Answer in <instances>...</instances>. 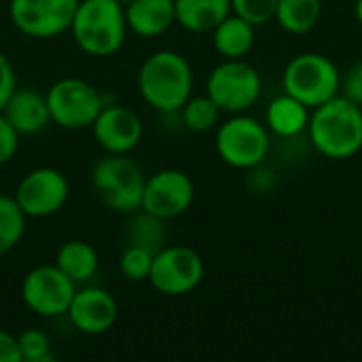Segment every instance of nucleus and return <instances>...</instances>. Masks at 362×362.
Wrapping results in <instances>:
<instances>
[{
	"mask_svg": "<svg viewBox=\"0 0 362 362\" xmlns=\"http://www.w3.org/2000/svg\"><path fill=\"white\" fill-rule=\"evenodd\" d=\"M140 98L159 115H176L193 95V68L189 59L172 49L151 53L136 76Z\"/></svg>",
	"mask_w": 362,
	"mask_h": 362,
	"instance_id": "nucleus-1",
	"label": "nucleus"
},
{
	"mask_svg": "<svg viewBox=\"0 0 362 362\" xmlns=\"http://www.w3.org/2000/svg\"><path fill=\"white\" fill-rule=\"evenodd\" d=\"M308 134L322 157L352 159L362 151V106L344 95L331 98L312 110Z\"/></svg>",
	"mask_w": 362,
	"mask_h": 362,
	"instance_id": "nucleus-2",
	"label": "nucleus"
},
{
	"mask_svg": "<svg viewBox=\"0 0 362 362\" xmlns=\"http://www.w3.org/2000/svg\"><path fill=\"white\" fill-rule=\"evenodd\" d=\"M68 32L85 55L110 57L129 32L125 8L117 0H78Z\"/></svg>",
	"mask_w": 362,
	"mask_h": 362,
	"instance_id": "nucleus-3",
	"label": "nucleus"
},
{
	"mask_svg": "<svg viewBox=\"0 0 362 362\" xmlns=\"http://www.w3.org/2000/svg\"><path fill=\"white\" fill-rule=\"evenodd\" d=\"M146 174L129 155L106 153L91 168V187L95 197L112 212L132 214L142 204Z\"/></svg>",
	"mask_w": 362,
	"mask_h": 362,
	"instance_id": "nucleus-4",
	"label": "nucleus"
},
{
	"mask_svg": "<svg viewBox=\"0 0 362 362\" xmlns=\"http://www.w3.org/2000/svg\"><path fill=\"white\" fill-rule=\"evenodd\" d=\"M341 72L331 57L308 51L295 55L282 72V89L310 110L339 95Z\"/></svg>",
	"mask_w": 362,
	"mask_h": 362,
	"instance_id": "nucleus-5",
	"label": "nucleus"
},
{
	"mask_svg": "<svg viewBox=\"0 0 362 362\" xmlns=\"http://www.w3.org/2000/svg\"><path fill=\"white\" fill-rule=\"evenodd\" d=\"M214 146L221 161L229 168L255 170L267 159L272 146L269 129L246 112L229 115V119L216 125Z\"/></svg>",
	"mask_w": 362,
	"mask_h": 362,
	"instance_id": "nucleus-6",
	"label": "nucleus"
},
{
	"mask_svg": "<svg viewBox=\"0 0 362 362\" xmlns=\"http://www.w3.org/2000/svg\"><path fill=\"white\" fill-rule=\"evenodd\" d=\"M45 98L51 123L68 132L89 129L98 112L106 104V95L89 81L78 76H66L55 81L45 91Z\"/></svg>",
	"mask_w": 362,
	"mask_h": 362,
	"instance_id": "nucleus-7",
	"label": "nucleus"
},
{
	"mask_svg": "<svg viewBox=\"0 0 362 362\" xmlns=\"http://www.w3.org/2000/svg\"><path fill=\"white\" fill-rule=\"evenodd\" d=\"M263 91L259 70L246 59H223L212 68L206 81V93L227 115L246 112L257 104Z\"/></svg>",
	"mask_w": 362,
	"mask_h": 362,
	"instance_id": "nucleus-8",
	"label": "nucleus"
},
{
	"mask_svg": "<svg viewBox=\"0 0 362 362\" xmlns=\"http://www.w3.org/2000/svg\"><path fill=\"white\" fill-rule=\"evenodd\" d=\"M204 276L206 263L197 250L180 244H165L153 257L148 282L165 297H182L193 293L204 282Z\"/></svg>",
	"mask_w": 362,
	"mask_h": 362,
	"instance_id": "nucleus-9",
	"label": "nucleus"
},
{
	"mask_svg": "<svg viewBox=\"0 0 362 362\" xmlns=\"http://www.w3.org/2000/svg\"><path fill=\"white\" fill-rule=\"evenodd\" d=\"M76 288L78 286L62 274L55 263L36 265L21 280V301L40 318H59L66 316Z\"/></svg>",
	"mask_w": 362,
	"mask_h": 362,
	"instance_id": "nucleus-10",
	"label": "nucleus"
},
{
	"mask_svg": "<svg viewBox=\"0 0 362 362\" xmlns=\"http://www.w3.org/2000/svg\"><path fill=\"white\" fill-rule=\"evenodd\" d=\"M78 0H8V19L17 32L36 40L66 34Z\"/></svg>",
	"mask_w": 362,
	"mask_h": 362,
	"instance_id": "nucleus-11",
	"label": "nucleus"
},
{
	"mask_svg": "<svg viewBox=\"0 0 362 362\" xmlns=\"http://www.w3.org/2000/svg\"><path fill=\"white\" fill-rule=\"evenodd\" d=\"M13 197L28 218H47L66 206L70 182L55 168H34L21 176Z\"/></svg>",
	"mask_w": 362,
	"mask_h": 362,
	"instance_id": "nucleus-12",
	"label": "nucleus"
},
{
	"mask_svg": "<svg viewBox=\"0 0 362 362\" xmlns=\"http://www.w3.org/2000/svg\"><path fill=\"white\" fill-rule=\"evenodd\" d=\"M195 199V185L191 176L176 168L159 170L144 180L140 208L163 221L182 216Z\"/></svg>",
	"mask_w": 362,
	"mask_h": 362,
	"instance_id": "nucleus-13",
	"label": "nucleus"
},
{
	"mask_svg": "<svg viewBox=\"0 0 362 362\" xmlns=\"http://www.w3.org/2000/svg\"><path fill=\"white\" fill-rule=\"evenodd\" d=\"M89 129L98 146L112 155H129L138 148L144 136V123L136 110L108 102L102 106Z\"/></svg>",
	"mask_w": 362,
	"mask_h": 362,
	"instance_id": "nucleus-14",
	"label": "nucleus"
},
{
	"mask_svg": "<svg viewBox=\"0 0 362 362\" xmlns=\"http://www.w3.org/2000/svg\"><path fill=\"white\" fill-rule=\"evenodd\" d=\"M66 316L78 333L104 335L115 327L119 305L117 299L100 286H78Z\"/></svg>",
	"mask_w": 362,
	"mask_h": 362,
	"instance_id": "nucleus-15",
	"label": "nucleus"
},
{
	"mask_svg": "<svg viewBox=\"0 0 362 362\" xmlns=\"http://www.w3.org/2000/svg\"><path fill=\"white\" fill-rule=\"evenodd\" d=\"M0 112L19 136H34L51 125L47 98L32 87H15Z\"/></svg>",
	"mask_w": 362,
	"mask_h": 362,
	"instance_id": "nucleus-16",
	"label": "nucleus"
},
{
	"mask_svg": "<svg viewBox=\"0 0 362 362\" xmlns=\"http://www.w3.org/2000/svg\"><path fill=\"white\" fill-rule=\"evenodd\" d=\"M123 8L127 30L140 38L163 36L176 23L174 0H132Z\"/></svg>",
	"mask_w": 362,
	"mask_h": 362,
	"instance_id": "nucleus-17",
	"label": "nucleus"
},
{
	"mask_svg": "<svg viewBox=\"0 0 362 362\" xmlns=\"http://www.w3.org/2000/svg\"><path fill=\"white\" fill-rule=\"evenodd\" d=\"M214 51L223 59H244L255 47V25L235 13H229L212 32Z\"/></svg>",
	"mask_w": 362,
	"mask_h": 362,
	"instance_id": "nucleus-18",
	"label": "nucleus"
},
{
	"mask_svg": "<svg viewBox=\"0 0 362 362\" xmlns=\"http://www.w3.org/2000/svg\"><path fill=\"white\" fill-rule=\"evenodd\" d=\"M312 110L295 100L288 93H280L267 104L265 110V127L269 134H276L280 138H295L303 132H308Z\"/></svg>",
	"mask_w": 362,
	"mask_h": 362,
	"instance_id": "nucleus-19",
	"label": "nucleus"
},
{
	"mask_svg": "<svg viewBox=\"0 0 362 362\" xmlns=\"http://www.w3.org/2000/svg\"><path fill=\"white\" fill-rule=\"evenodd\" d=\"M174 11L180 28L193 34H206L231 13V0H174Z\"/></svg>",
	"mask_w": 362,
	"mask_h": 362,
	"instance_id": "nucleus-20",
	"label": "nucleus"
},
{
	"mask_svg": "<svg viewBox=\"0 0 362 362\" xmlns=\"http://www.w3.org/2000/svg\"><path fill=\"white\" fill-rule=\"evenodd\" d=\"M55 265L66 274L76 286L87 284L95 278L100 267V257L95 248L85 240H68L55 252Z\"/></svg>",
	"mask_w": 362,
	"mask_h": 362,
	"instance_id": "nucleus-21",
	"label": "nucleus"
},
{
	"mask_svg": "<svg viewBox=\"0 0 362 362\" xmlns=\"http://www.w3.org/2000/svg\"><path fill=\"white\" fill-rule=\"evenodd\" d=\"M322 15V0H278L276 21L278 25L295 36L312 32Z\"/></svg>",
	"mask_w": 362,
	"mask_h": 362,
	"instance_id": "nucleus-22",
	"label": "nucleus"
},
{
	"mask_svg": "<svg viewBox=\"0 0 362 362\" xmlns=\"http://www.w3.org/2000/svg\"><path fill=\"white\" fill-rule=\"evenodd\" d=\"M165 223L168 221L153 216V214L144 212L142 208H138L136 212H132V218L127 225V244L146 248L151 252L161 250L168 244Z\"/></svg>",
	"mask_w": 362,
	"mask_h": 362,
	"instance_id": "nucleus-23",
	"label": "nucleus"
},
{
	"mask_svg": "<svg viewBox=\"0 0 362 362\" xmlns=\"http://www.w3.org/2000/svg\"><path fill=\"white\" fill-rule=\"evenodd\" d=\"M221 115L223 110L216 106V102L204 93V95H191L185 106L178 110L180 123L185 125V129L193 132V134H206L216 129V125L221 123Z\"/></svg>",
	"mask_w": 362,
	"mask_h": 362,
	"instance_id": "nucleus-24",
	"label": "nucleus"
},
{
	"mask_svg": "<svg viewBox=\"0 0 362 362\" xmlns=\"http://www.w3.org/2000/svg\"><path fill=\"white\" fill-rule=\"evenodd\" d=\"M28 216L21 212L13 195H0V257L19 246L25 233Z\"/></svg>",
	"mask_w": 362,
	"mask_h": 362,
	"instance_id": "nucleus-25",
	"label": "nucleus"
},
{
	"mask_svg": "<svg viewBox=\"0 0 362 362\" xmlns=\"http://www.w3.org/2000/svg\"><path fill=\"white\" fill-rule=\"evenodd\" d=\"M153 257H155V252H151L146 248H140V246L127 244L125 250L119 257V272L129 282H148V274H151V267H153Z\"/></svg>",
	"mask_w": 362,
	"mask_h": 362,
	"instance_id": "nucleus-26",
	"label": "nucleus"
},
{
	"mask_svg": "<svg viewBox=\"0 0 362 362\" xmlns=\"http://www.w3.org/2000/svg\"><path fill=\"white\" fill-rule=\"evenodd\" d=\"M17 348L21 362H49L53 361L51 339L45 331L25 329L17 335Z\"/></svg>",
	"mask_w": 362,
	"mask_h": 362,
	"instance_id": "nucleus-27",
	"label": "nucleus"
},
{
	"mask_svg": "<svg viewBox=\"0 0 362 362\" xmlns=\"http://www.w3.org/2000/svg\"><path fill=\"white\" fill-rule=\"evenodd\" d=\"M278 0H231V13L240 15L255 28L269 23L276 17Z\"/></svg>",
	"mask_w": 362,
	"mask_h": 362,
	"instance_id": "nucleus-28",
	"label": "nucleus"
},
{
	"mask_svg": "<svg viewBox=\"0 0 362 362\" xmlns=\"http://www.w3.org/2000/svg\"><path fill=\"white\" fill-rule=\"evenodd\" d=\"M339 95L348 98L350 102L362 106V59H356L348 66L346 72H341L339 83Z\"/></svg>",
	"mask_w": 362,
	"mask_h": 362,
	"instance_id": "nucleus-29",
	"label": "nucleus"
},
{
	"mask_svg": "<svg viewBox=\"0 0 362 362\" xmlns=\"http://www.w3.org/2000/svg\"><path fill=\"white\" fill-rule=\"evenodd\" d=\"M19 138L21 136L15 132V127L0 112V165L8 163L17 155V151H19Z\"/></svg>",
	"mask_w": 362,
	"mask_h": 362,
	"instance_id": "nucleus-30",
	"label": "nucleus"
},
{
	"mask_svg": "<svg viewBox=\"0 0 362 362\" xmlns=\"http://www.w3.org/2000/svg\"><path fill=\"white\" fill-rule=\"evenodd\" d=\"M17 87V76L13 70L11 59L0 51V110L4 106V102L8 100V95L13 93V89Z\"/></svg>",
	"mask_w": 362,
	"mask_h": 362,
	"instance_id": "nucleus-31",
	"label": "nucleus"
},
{
	"mask_svg": "<svg viewBox=\"0 0 362 362\" xmlns=\"http://www.w3.org/2000/svg\"><path fill=\"white\" fill-rule=\"evenodd\" d=\"M0 362H21L17 337L0 329Z\"/></svg>",
	"mask_w": 362,
	"mask_h": 362,
	"instance_id": "nucleus-32",
	"label": "nucleus"
},
{
	"mask_svg": "<svg viewBox=\"0 0 362 362\" xmlns=\"http://www.w3.org/2000/svg\"><path fill=\"white\" fill-rule=\"evenodd\" d=\"M354 15H356V21L362 25V0H356V4H354Z\"/></svg>",
	"mask_w": 362,
	"mask_h": 362,
	"instance_id": "nucleus-33",
	"label": "nucleus"
},
{
	"mask_svg": "<svg viewBox=\"0 0 362 362\" xmlns=\"http://www.w3.org/2000/svg\"><path fill=\"white\" fill-rule=\"evenodd\" d=\"M117 2H119V4H123V6H125V4H129V2H132V0H117Z\"/></svg>",
	"mask_w": 362,
	"mask_h": 362,
	"instance_id": "nucleus-34",
	"label": "nucleus"
}]
</instances>
